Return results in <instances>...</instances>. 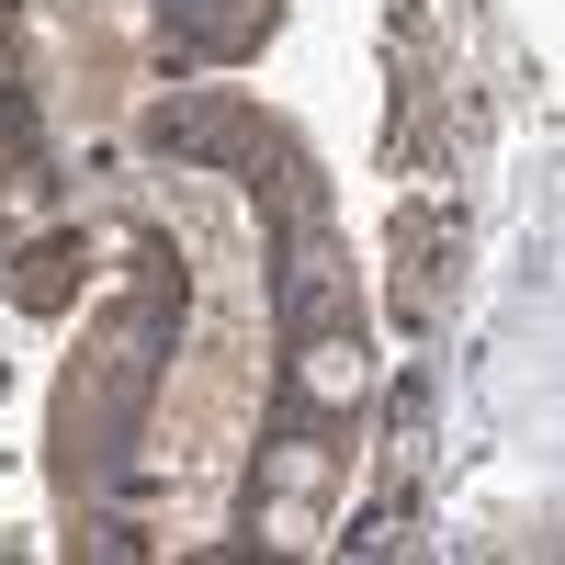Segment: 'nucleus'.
I'll list each match as a JSON object with an SVG mask.
<instances>
[{"label": "nucleus", "mask_w": 565, "mask_h": 565, "mask_svg": "<svg viewBox=\"0 0 565 565\" xmlns=\"http://www.w3.org/2000/svg\"><path fill=\"white\" fill-rule=\"evenodd\" d=\"M306 385H317V396H351V385H362V362H351V351H340V340H328V351H317V362H306Z\"/></svg>", "instance_id": "nucleus-1"}]
</instances>
